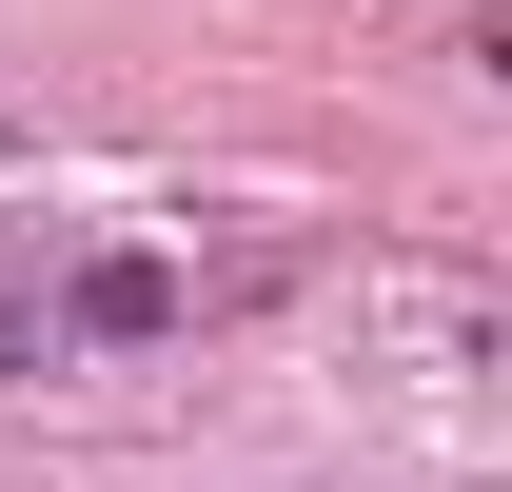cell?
Masks as SVG:
<instances>
[{"label": "cell", "mask_w": 512, "mask_h": 492, "mask_svg": "<svg viewBox=\"0 0 512 492\" xmlns=\"http://www.w3.org/2000/svg\"><path fill=\"white\" fill-rule=\"evenodd\" d=\"M40 335H119V355H138V335H178V256H99Z\"/></svg>", "instance_id": "obj_1"}, {"label": "cell", "mask_w": 512, "mask_h": 492, "mask_svg": "<svg viewBox=\"0 0 512 492\" xmlns=\"http://www.w3.org/2000/svg\"><path fill=\"white\" fill-rule=\"evenodd\" d=\"M20 355H40V296H0V374H20Z\"/></svg>", "instance_id": "obj_2"}]
</instances>
